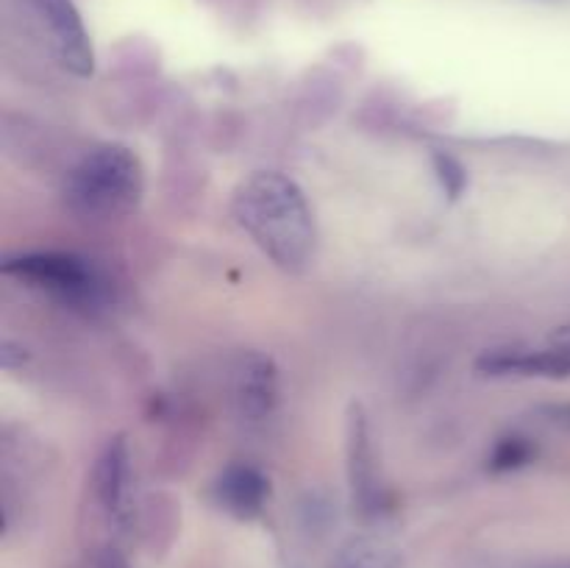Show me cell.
I'll return each mask as SVG.
<instances>
[{
	"label": "cell",
	"instance_id": "cell-1",
	"mask_svg": "<svg viewBox=\"0 0 570 568\" xmlns=\"http://www.w3.org/2000/svg\"><path fill=\"white\" fill-rule=\"evenodd\" d=\"M234 221L282 271L301 273L317 251V223L304 189L278 170L245 178L232 198Z\"/></svg>",
	"mask_w": 570,
	"mask_h": 568
},
{
	"label": "cell",
	"instance_id": "cell-2",
	"mask_svg": "<svg viewBox=\"0 0 570 568\" xmlns=\"http://www.w3.org/2000/svg\"><path fill=\"white\" fill-rule=\"evenodd\" d=\"M145 176L142 161L126 145H98L81 156L67 173L65 200L76 215L106 217L128 215L142 200Z\"/></svg>",
	"mask_w": 570,
	"mask_h": 568
},
{
	"label": "cell",
	"instance_id": "cell-3",
	"mask_svg": "<svg viewBox=\"0 0 570 568\" xmlns=\"http://www.w3.org/2000/svg\"><path fill=\"white\" fill-rule=\"evenodd\" d=\"M3 273L76 310H100L109 301V287L98 267L76 254L33 251V254L9 256L3 262Z\"/></svg>",
	"mask_w": 570,
	"mask_h": 568
},
{
	"label": "cell",
	"instance_id": "cell-4",
	"mask_svg": "<svg viewBox=\"0 0 570 568\" xmlns=\"http://www.w3.org/2000/svg\"><path fill=\"white\" fill-rule=\"evenodd\" d=\"M42 31L48 33V45L59 67L78 78H89L95 70V53L89 33L83 28L81 14L72 0H26Z\"/></svg>",
	"mask_w": 570,
	"mask_h": 568
},
{
	"label": "cell",
	"instance_id": "cell-5",
	"mask_svg": "<svg viewBox=\"0 0 570 568\" xmlns=\"http://www.w3.org/2000/svg\"><path fill=\"white\" fill-rule=\"evenodd\" d=\"M476 371L493 379H570V349H566V345H551V349H523V345L490 349L476 360Z\"/></svg>",
	"mask_w": 570,
	"mask_h": 568
},
{
	"label": "cell",
	"instance_id": "cell-6",
	"mask_svg": "<svg viewBox=\"0 0 570 568\" xmlns=\"http://www.w3.org/2000/svg\"><path fill=\"white\" fill-rule=\"evenodd\" d=\"M232 393L237 412L248 423H265L278 404V373L271 356L248 351L234 365Z\"/></svg>",
	"mask_w": 570,
	"mask_h": 568
},
{
	"label": "cell",
	"instance_id": "cell-7",
	"mask_svg": "<svg viewBox=\"0 0 570 568\" xmlns=\"http://www.w3.org/2000/svg\"><path fill=\"white\" fill-rule=\"evenodd\" d=\"M348 477L354 501L362 512L376 516L382 510V484L376 479V462H373L371 434H367V421L360 407L351 410L348 418Z\"/></svg>",
	"mask_w": 570,
	"mask_h": 568
},
{
	"label": "cell",
	"instance_id": "cell-8",
	"mask_svg": "<svg viewBox=\"0 0 570 568\" xmlns=\"http://www.w3.org/2000/svg\"><path fill=\"white\" fill-rule=\"evenodd\" d=\"M215 499L228 516L239 518V521H250V518L265 510L267 499H271V482H267L259 468L237 462V466H228L217 477Z\"/></svg>",
	"mask_w": 570,
	"mask_h": 568
},
{
	"label": "cell",
	"instance_id": "cell-9",
	"mask_svg": "<svg viewBox=\"0 0 570 568\" xmlns=\"http://www.w3.org/2000/svg\"><path fill=\"white\" fill-rule=\"evenodd\" d=\"M128 445L122 438H115L106 443V449L100 451L98 462H95L92 484H95V499L104 507L106 516L111 521H120L122 512H126L128 501Z\"/></svg>",
	"mask_w": 570,
	"mask_h": 568
},
{
	"label": "cell",
	"instance_id": "cell-10",
	"mask_svg": "<svg viewBox=\"0 0 570 568\" xmlns=\"http://www.w3.org/2000/svg\"><path fill=\"white\" fill-rule=\"evenodd\" d=\"M337 568H401V557L382 540H351L337 557Z\"/></svg>",
	"mask_w": 570,
	"mask_h": 568
},
{
	"label": "cell",
	"instance_id": "cell-11",
	"mask_svg": "<svg viewBox=\"0 0 570 568\" xmlns=\"http://www.w3.org/2000/svg\"><path fill=\"white\" fill-rule=\"evenodd\" d=\"M534 454H538V449H534L529 438H521V434L501 438L495 443L493 454H490V471H512V468H521L527 462H532Z\"/></svg>",
	"mask_w": 570,
	"mask_h": 568
},
{
	"label": "cell",
	"instance_id": "cell-12",
	"mask_svg": "<svg viewBox=\"0 0 570 568\" xmlns=\"http://www.w3.org/2000/svg\"><path fill=\"white\" fill-rule=\"evenodd\" d=\"M432 161L434 173H438V182L440 187L445 189V195H449V198H460L468 187V170L462 167V161L456 159V156L445 154V150L432 154Z\"/></svg>",
	"mask_w": 570,
	"mask_h": 568
},
{
	"label": "cell",
	"instance_id": "cell-13",
	"mask_svg": "<svg viewBox=\"0 0 570 568\" xmlns=\"http://www.w3.org/2000/svg\"><path fill=\"white\" fill-rule=\"evenodd\" d=\"M83 568H131V566H128V560L120 555V551L100 549V551H95L87 562H83Z\"/></svg>",
	"mask_w": 570,
	"mask_h": 568
},
{
	"label": "cell",
	"instance_id": "cell-14",
	"mask_svg": "<svg viewBox=\"0 0 570 568\" xmlns=\"http://www.w3.org/2000/svg\"><path fill=\"white\" fill-rule=\"evenodd\" d=\"M540 415L546 418V421L557 423V427H568L570 429V401L566 404H549L540 410Z\"/></svg>",
	"mask_w": 570,
	"mask_h": 568
},
{
	"label": "cell",
	"instance_id": "cell-15",
	"mask_svg": "<svg viewBox=\"0 0 570 568\" xmlns=\"http://www.w3.org/2000/svg\"><path fill=\"white\" fill-rule=\"evenodd\" d=\"M551 343L566 345V349H570V323H568V326H560L554 334H551Z\"/></svg>",
	"mask_w": 570,
	"mask_h": 568
},
{
	"label": "cell",
	"instance_id": "cell-16",
	"mask_svg": "<svg viewBox=\"0 0 570 568\" xmlns=\"http://www.w3.org/2000/svg\"><path fill=\"white\" fill-rule=\"evenodd\" d=\"M534 568H570V560H557V562H543V566Z\"/></svg>",
	"mask_w": 570,
	"mask_h": 568
}]
</instances>
